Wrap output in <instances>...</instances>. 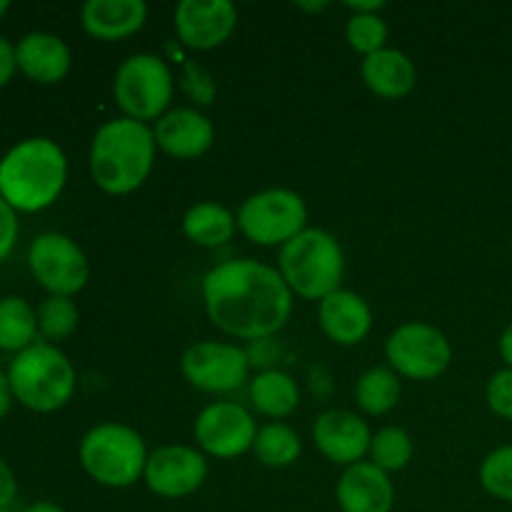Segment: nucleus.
Returning <instances> with one entry per match:
<instances>
[{
    "label": "nucleus",
    "instance_id": "obj_1",
    "mask_svg": "<svg viewBox=\"0 0 512 512\" xmlns=\"http://www.w3.org/2000/svg\"><path fill=\"white\" fill-rule=\"evenodd\" d=\"M210 323L238 340L273 338L293 313V293L278 268L253 258L225 260L203 278Z\"/></svg>",
    "mask_w": 512,
    "mask_h": 512
},
{
    "label": "nucleus",
    "instance_id": "obj_2",
    "mask_svg": "<svg viewBox=\"0 0 512 512\" xmlns=\"http://www.w3.org/2000/svg\"><path fill=\"white\" fill-rule=\"evenodd\" d=\"M68 180V158L50 138H28L0 160V198L15 213H38L60 198Z\"/></svg>",
    "mask_w": 512,
    "mask_h": 512
},
{
    "label": "nucleus",
    "instance_id": "obj_3",
    "mask_svg": "<svg viewBox=\"0 0 512 512\" xmlns=\"http://www.w3.org/2000/svg\"><path fill=\"white\" fill-rule=\"evenodd\" d=\"M153 128L130 118L108 120L90 143V175L108 195H130L148 180L155 163Z\"/></svg>",
    "mask_w": 512,
    "mask_h": 512
},
{
    "label": "nucleus",
    "instance_id": "obj_4",
    "mask_svg": "<svg viewBox=\"0 0 512 512\" xmlns=\"http://www.w3.org/2000/svg\"><path fill=\"white\" fill-rule=\"evenodd\" d=\"M278 273L290 293L303 300H323L340 290L345 275V255L338 238L328 230L305 228L280 248Z\"/></svg>",
    "mask_w": 512,
    "mask_h": 512
},
{
    "label": "nucleus",
    "instance_id": "obj_5",
    "mask_svg": "<svg viewBox=\"0 0 512 512\" xmlns=\"http://www.w3.org/2000/svg\"><path fill=\"white\" fill-rule=\"evenodd\" d=\"M10 393L33 413H55L73 400L78 375L63 350L35 343L15 355L8 368Z\"/></svg>",
    "mask_w": 512,
    "mask_h": 512
},
{
    "label": "nucleus",
    "instance_id": "obj_6",
    "mask_svg": "<svg viewBox=\"0 0 512 512\" xmlns=\"http://www.w3.org/2000/svg\"><path fill=\"white\" fill-rule=\"evenodd\" d=\"M145 440L133 428L120 423H103L83 435L78 448L85 473L105 488L123 490L143 480L148 465Z\"/></svg>",
    "mask_w": 512,
    "mask_h": 512
},
{
    "label": "nucleus",
    "instance_id": "obj_7",
    "mask_svg": "<svg viewBox=\"0 0 512 512\" xmlns=\"http://www.w3.org/2000/svg\"><path fill=\"white\" fill-rule=\"evenodd\" d=\"M173 90V73L165 60L153 53H135L125 58L113 80L115 103L123 110V118L145 125L168 113Z\"/></svg>",
    "mask_w": 512,
    "mask_h": 512
},
{
    "label": "nucleus",
    "instance_id": "obj_8",
    "mask_svg": "<svg viewBox=\"0 0 512 512\" xmlns=\"http://www.w3.org/2000/svg\"><path fill=\"white\" fill-rule=\"evenodd\" d=\"M308 223L305 200L295 190L268 188L250 195L238 210V228L250 243L273 248L300 235Z\"/></svg>",
    "mask_w": 512,
    "mask_h": 512
},
{
    "label": "nucleus",
    "instance_id": "obj_9",
    "mask_svg": "<svg viewBox=\"0 0 512 512\" xmlns=\"http://www.w3.org/2000/svg\"><path fill=\"white\" fill-rule=\"evenodd\" d=\"M390 368L410 380H435L448 370L453 348L443 330L428 323H403L385 340Z\"/></svg>",
    "mask_w": 512,
    "mask_h": 512
},
{
    "label": "nucleus",
    "instance_id": "obj_10",
    "mask_svg": "<svg viewBox=\"0 0 512 512\" xmlns=\"http://www.w3.org/2000/svg\"><path fill=\"white\" fill-rule=\"evenodd\" d=\"M28 265L33 278L50 295L73 298L88 285L90 268L88 258L75 240L63 233H40L30 243Z\"/></svg>",
    "mask_w": 512,
    "mask_h": 512
},
{
    "label": "nucleus",
    "instance_id": "obj_11",
    "mask_svg": "<svg viewBox=\"0 0 512 512\" xmlns=\"http://www.w3.org/2000/svg\"><path fill=\"white\" fill-rule=\"evenodd\" d=\"M185 380L200 393H233L250 375L248 350L235 343L203 340L190 345L180 360Z\"/></svg>",
    "mask_w": 512,
    "mask_h": 512
},
{
    "label": "nucleus",
    "instance_id": "obj_12",
    "mask_svg": "<svg viewBox=\"0 0 512 512\" xmlns=\"http://www.w3.org/2000/svg\"><path fill=\"white\" fill-rule=\"evenodd\" d=\"M193 433L200 445V453L230 460L253 450L258 425H255L253 415L243 405L220 400V403L200 410L198 418H195Z\"/></svg>",
    "mask_w": 512,
    "mask_h": 512
},
{
    "label": "nucleus",
    "instance_id": "obj_13",
    "mask_svg": "<svg viewBox=\"0 0 512 512\" xmlns=\"http://www.w3.org/2000/svg\"><path fill=\"white\" fill-rule=\"evenodd\" d=\"M208 478V460L190 445H163L148 455L145 485L153 495L165 500H180L203 488Z\"/></svg>",
    "mask_w": 512,
    "mask_h": 512
},
{
    "label": "nucleus",
    "instance_id": "obj_14",
    "mask_svg": "<svg viewBox=\"0 0 512 512\" xmlns=\"http://www.w3.org/2000/svg\"><path fill=\"white\" fill-rule=\"evenodd\" d=\"M180 43L193 50H213L238 28V8L230 0H183L173 15Z\"/></svg>",
    "mask_w": 512,
    "mask_h": 512
},
{
    "label": "nucleus",
    "instance_id": "obj_15",
    "mask_svg": "<svg viewBox=\"0 0 512 512\" xmlns=\"http://www.w3.org/2000/svg\"><path fill=\"white\" fill-rule=\"evenodd\" d=\"M370 433L368 423L358 418L350 410H325L313 423V443L335 465L360 463L370 453Z\"/></svg>",
    "mask_w": 512,
    "mask_h": 512
},
{
    "label": "nucleus",
    "instance_id": "obj_16",
    "mask_svg": "<svg viewBox=\"0 0 512 512\" xmlns=\"http://www.w3.org/2000/svg\"><path fill=\"white\" fill-rule=\"evenodd\" d=\"M153 135L155 145L165 155L178 160H193L208 153L215 140V128L208 115H203L200 110L175 108L155 120Z\"/></svg>",
    "mask_w": 512,
    "mask_h": 512
},
{
    "label": "nucleus",
    "instance_id": "obj_17",
    "mask_svg": "<svg viewBox=\"0 0 512 512\" xmlns=\"http://www.w3.org/2000/svg\"><path fill=\"white\" fill-rule=\"evenodd\" d=\"M335 498L343 512H393L395 485L385 470L360 460L340 475Z\"/></svg>",
    "mask_w": 512,
    "mask_h": 512
},
{
    "label": "nucleus",
    "instance_id": "obj_18",
    "mask_svg": "<svg viewBox=\"0 0 512 512\" xmlns=\"http://www.w3.org/2000/svg\"><path fill=\"white\" fill-rule=\"evenodd\" d=\"M318 320L323 333L335 345H358L368 338L373 328V313L370 305L353 290H335L328 298L320 300Z\"/></svg>",
    "mask_w": 512,
    "mask_h": 512
},
{
    "label": "nucleus",
    "instance_id": "obj_19",
    "mask_svg": "<svg viewBox=\"0 0 512 512\" xmlns=\"http://www.w3.org/2000/svg\"><path fill=\"white\" fill-rule=\"evenodd\" d=\"M15 63H18L20 73L33 80V83L53 85L60 83L70 73L73 55H70V48L60 35L35 30V33L23 35L18 40Z\"/></svg>",
    "mask_w": 512,
    "mask_h": 512
},
{
    "label": "nucleus",
    "instance_id": "obj_20",
    "mask_svg": "<svg viewBox=\"0 0 512 512\" xmlns=\"http://www.w3.org/2000/svg\"><path fill=\"white\" fill-rule=\"evenodd\" d=\"M148 20L143 0H88L80 10L85 33L103 43H115L138 33Z\"/></svg>",
    "mask_w": 512,
    "mask_h": 512
},
{
    "label": "nucleus",
    "instance_id": "obj_21",
    "mask_svg": "<svg viewBox=\"0 0 512 512\" xmlns=\"http://www.w3.org/2000/svg\"><path fill=\"white\" fill-rule=\"evenodd\" d=\"M363 73L365 85L373 90L378 98L385 100H398L405 95L413 93L415 83H418V70L415 63L403 53V50L395 48H383L378 53L368 55L363 60Z\"/></svg>",
    "mask_w": 512,
    "mask_h": 512
},
{
    "label": "nucleus",
    "instance_id": "obj_22",
    "mask_svg": "<svg viewBox=\"0 0 512 512\" xmlns=\"http://www.w3.org/2000/svg\"><path fill=\"white\" fill-rule=\"evenodd\" d=\"M250 403L260 415L273 420H283L295 413L300 403L298 383L285 370H260L253 380H250Z\"/></svg>",
    "mask_w": 512,
    "mask_h": 512
},
{
    "label": "nucleus",
    "instance_id": "obj_23",
    "mask_svg": "<svg viewBox=\"0 0 512 512\" xmlns=\"http://www.w3.org/2000/svg\"><path fill=\"white\" fill-rule=\"evenodd\" d=\"M238 230V218L218 203H195L183 218V233L190 243L200 248H218L225 245Z\"/></svg>",
    "mask_w": 512,
    "mask_h": 512
},
{
    "label": "nucleus",
    "instance_id": "obj_24",
    "mask_svg": "<svg viewBox=\"0 0 512 512\" xmlns=\"http://www.w3.org/2000/svg\"><path fill=\"white\" fill-rule=\"evenodd\" d=\"M38 338V313L28 300L8 295L0 300V350L5 353H23Z\"/></svg>",
    "mask_w": 512,
    "mask_h": 512
},
{
    "label": "nucleus",
    "instance_id": "obj_25",
    "mask_svg": "<svg viewBox=\"0 0 512 512\" xmlns=\"http://www.w3.org/2000/svg\"><path fill=\"white\" fill-rule=\"evenodd\" d=\"M403 385H400V375L393 368L385 365H375V368L365 370L355 383V403L363 413L368 415H385L398 405Z\"/></svg>",
    "mask_w": 512,
    "mask_h": 512
},
{
    "label": "nucleus",
    "instance_id": "obj_26",
    "mask_svg": "<svg viewBox=\"0 0 512 512\" xmlns=\"http://www.w3.org/2000/svg\"><path fill=\"white\" fill-rule=\"evenodd\" d=\"M255 458L268 468H288L303 453L298 433L285 423H268L258 428L253 443Z\"/></svg>",
    "mask_w": 512,
    "mask_h": 512
},
{
    "label": "nucleus",
    "instance_id": "obj_27",
    "mask_svg": "<svg viewBox=\"0 0 512 512\" xmlns=\"http://www.w3.org/2000/svg\"><path fill=\"white\" fill-rule=\"evenodd\" d=\"M415 445L408 430L398 428V425H388V428L378 430L370 440V463L378 465L385 473H395V470L408 468L413 460Z\"/></svg>",
    "mask_w": 512,
    "mask_h": 512
},
{
    "label": "nucleus",
    "instance_id": "obj_28",
    "mask_svg": "<svg viewBox=\"0 0 512 512\" xmlns=\"http://www.w3.org/2000/svg\"><path fill=\"white\" fill-rule=\"evenodd\" d=\"M38 313V335H43L50 345L58 343V340L70 338V335L78 330L80 313L78 305L73 303V298H65V295H50L40 303Z\"/></svg>",
    "mask_w": 512,
    "mask_h": 512
},
{
    "label": "nucleus",
    "instance_id": "obj_29",
    "mask_svg": "<svg viewBox=\"0 0 512 512\" xmlns=\"http://www.w3.org/2000/svg\"><path fill=\"white\" fill-rule=\"evenodd\" d=\"M345 38L348 45L360 55H373L385 48L388 43V23L378 13H360L353 15L345 25Z\"/></svg>",
    "mask_w": 512,
    "mask_h": 512
},
{
    "label": "nucleus",
    "instance_id": "obj_30",
    "mask_svg": "<svg viewBox=\"0 0 512 512\" xmlns=\"http://www.w3.org/2000/svg\"><path fill=\"white\" fill-rule=\"evenodd\" d=\"M480 485L488 495L512 505V445H500L483 460Z\"/></svg>",
    "mask_w": 512,
    "mask_h": 512
},
{
    "label": "nucleus",
    "instance_id": "obj_31",
    "mask_svg": "<svg viewBox=\"0 0 512 512\" xmlns=\"http://www.w3.org/2000/svg\"><path fill=\"white\" fill-rule=\"evenodd\" d=\"M485 400H488V408L493 410L498 418L510 420L512 423V370L503 368L488 380V388H485Z\"/></svg>",
    "mask_w": 512,
    "mask_h": 512
},
{
    "label": "nucleus",
    "instance_id": "obj_32",
    "mask_svg": "<svg viewBox=\"0 0 512 512\" xmlns=\"http://www.w3.org/2000/svg\"><path fill=\"white\" fill-rule=\"evenodd\" d=\"M183 90L200 105L213 103L215 95V83L208 73H205L200 65L195 63H185V73H183Z\"/></svg>",
    "mask_w": 512,
    "mask_h": 512
},
{
    "label": "nucleus",
    "instance_id": "obj_33",
    "mask_svg": "<svg viewBox=\"0 0 512 512\" xmlns=\"http://www.w3.org/2000/svg\"><path fill=\"white\" fill-rule=\"evenodd\" d=\"M18 240V215L0 198V260L8 258Z\"/></svg>",
    "mask_w": 512,
    "mask_h": 512
},
{
    "label": "nucleus",
    "instance_id": "obj_34",
    "mask_svg": "<svg viewBox=\"0 0 512 512\" xmlns=\"http://www.w3.org/2000/svg\"><path fill=\"white\" fill-rule=\"evenodd\" d=\"M280 350L275 348L273 338H263V340H253V348L248 350V360H250V368H263V370H273L270 365L278 360Z\"/></svg>",
    "mask_w": 512,
    "mask_h": 512
},
{
    "label": "nucleus",
    "instance_id": "obj_35",
    "mask_svg": "<svg viewBox=\"0 0 512 512\" xmlns=\"http://www.w3.org/2000/svg\"><path fill=\"white\" fill-rule=\"evenodd\" d=\"M15 495H18V483H15L13 470L0 460V510H8L13 505Z\"/></svg>",
    "mask_w": 512,
    "mask_h": 512
},
{
    "label": "nucleus",
    "instance_id": "obj_36",
    "mask_svg": "<svg viewBox=\"0 0 512 512\" xmlns=\"http://www.w3.org/2000/svg\"><path fill=\"white\" fill-rule=\"evenodd\" d=\"M15 70H18V63H15V45H10L8 40L0 35V88L8 85V80L13 78Z\"/></svg>",
    "mask_w": 512,
    "mask_h": 512
},
{
    "label": "nucleus",
    "instance_id": "obj_37",
    "mask_svg": "<svg viewBox=\"0 0 512 512\" xmlns=\"http://www.w3.org/2000/svg\"><path fill=\"white\" fill-rule=\"evenodd\" d=\"M498 350H500V358H503L505 368L512 370V323L503 330V335H500Z\"/></svg>",
    "mask_w": 512,
    "mask_h": 512
},
{
    "label": "nucleus",
    "instance_id": "obj_38",
    "mask_svg": "<svg viewBox=\"0 0 512 512\" xmlns=\"http://www.w3.org/2000/svg\"><path fill=\"white\" fill-rule=\"evenodd\" d=\"M10 400H13V393H10V383L8 375L0 370V420L5 418V413L10 410Z\"/></svg>",
    "mask_w": 512,
    "mask_h": 512
},
{
    "label": "nucleus",
    "instance_id": "obj_39",
    "mask_svg": "<svg viewBox=\"0 0 512 512\" xmlns=\"http://www.w3.org/2000/svg\"><path fill=\"white\" fill-rule=\"evenodd\" d=\"M383 3L380 0H373V3H348V10H353V15L360 13H380Z\"/></svg>",
    "mask_w": 512,
    "mask_h": 512
},
{
    "label": "nucleus",
    "instance_id": "obj_40",
    "mask_svg": "<svg viewBox=\"0 0 512 512\" xmlns=\"http://www.w3.org/2000/svg\"><path fill=\"white\" fill-rule=\"evenodd\" d=\"M20 512H63V508L55 503H48V500H40V503L28 505V508H23Z\"/></svg>",
    "mask_w": 512,
    "mask_h": 512
},
{
    "label": "nucleus",
    "instance_id": "obj_41",
    "mask_svg": "<svg viewBox=\"0 0 512 512\" xmlns=\"http://www.w3.org/2000/svg\"><path fill=\"white\" fill-rule=\"evenodd\" d=\"M328 0H320V3H295V8L300 10H308V13H320V10L328 8Z\"/></svg>",
    "mask_w": 512,
    "mask_h": 512
},
{
    "label": "nucleus",
    "instance_id": "obj_42",
    "mask_svg": "<svg viewBox=\"0 0 512 512\" xmlns=\"http://www.w3.org/2000/svg\"><path fill=\"white\" fill-rule=\"evenodd\" d=\"M8 10H10V3H8V0H0V20H3V15L8 13Z\"/></svg>",
    "mask_w": 512,
    "mask_h": 512
},
{
    "label": "nucleus",
    "instance_id": "obj_43",
    "mask_svg": "<svg viewBox=\"0 0 512 512\" xmlns=\"http://www.w3.org/2000/svg\"><path fill=\"white\" fill-rule=\"evenodd\" d=\"M0 512H10V510H0Z\"/></svg>",
    "mask_w": 512,
    "mask_h": 512
}]
</instances>
